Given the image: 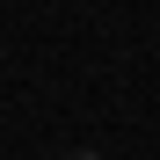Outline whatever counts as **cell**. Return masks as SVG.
<instances>
[{
	"mask_svg": "<svg viewBox=\"0 0 160 160\" xmlns=\"http://www.w3.org/2000/svg\"><path fill=\"white\" fill-rule=\"evenodd\" d=\"M66 160H95V153H66Z\"/></svg>",
	"mask_w": 160,
	"mask_h": 160,
	"instance_id": "cell-1",
	"label": "cell"
}]
</instances>
